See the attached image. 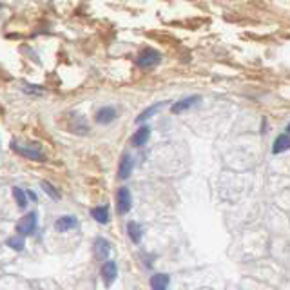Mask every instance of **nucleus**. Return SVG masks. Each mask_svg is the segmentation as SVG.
Here are the masks:
<instances>
[{"instance_id": "nucleus-1", "label": "nucleus", "mask_w": 290, "mask_h": 290, "mask_svg": "<svg viewBox=\"0 0 290 290\" xmlns=\"http://www.w3.org/2000/svg\"><path fill=\"white\" fill-rule=\"evenodd\" d=\"M11 149L16 152V154L24 156V158H28V160H33V162H44L46 160L44 152L40 151V149L33 147V145H22V143H18V142H11Z\"/></svg>"}, {"instance_id": "nucleus-2", "label": "nucleus", "mask_w": 290, "mask_h": 290, "mask_svg": "<svg viewBox=\"0 0 290 290\" xmlns=\"http://www.w3.org/2000/svg\"><path fill=\"white\" fill-rule=\"evenodd\" d=\"M132 207V196L127 187H120L116 192V212L118 214H127Z\"/></svg>"}, {"instance_id": "nucleus-3", "label": "nucleus", "mask_w": 290, "mask_h": 290, "mask_svg": "<svg viewBox=\"0 0 290 290\" xmlns=\"http://www.w3.org/2000/svg\"><path fill=\"white\" fill-rule=\"evenodd\" d=\"M36 212H29V214H26L24 218H20V221L16 223V232H18V236H29L33 234V232L36 231Z\"/></svg>"}, {"instance_id": "nucleus-4", "label": "nucleus", "mask_w": 290, "mask_h": 290, "mask_svg": "<svg viewBox=\"0 0 290 290\" xmlns=\"http://www.w3.org/2000/svg\"><path fill=\"white\" fill-rule=\"evenodd\" d=\"M160 60H162V55H160L158 51H154V49H145V51L138 56V60H136V65L142 69H149V68L158 65Z\"/></svg>"}, {"instance_id": "nucleus-5", "label": "nucleus", "mask_w": 290, "mask_h": 290, "mask_svg": "<svg viewBox=\"0 0 290 290\" xmlns=\"http://www.w3.org/2000/svg\"><path fill=\"white\" fill-rule=\"evenodd\" d=\"M68 118H69V123H68V127L65 129H69L71 132H76V135H87L89 132L87 122H85L80 115H76V113H69Z\"/></svg>"}, {"instance_id": "nucleus-6", "label": "nucleus", "mask_w": 290, "mask_h": 290, "mask_svg": "<svg viewBox=\"0 0 290 290\" xmlns=\"http://www.w3.org/2000/svg\"><path fill=\"white\" fill-rule=\"evenodd\" d=\"M199 103V96H189V98H182L178 102H174L171 105V113L172 115H180V113H185L189 109H192L194 105Z\"/></svg>"}, {"instance_id": "nucleus-7", "label": "nucleus", "mask_w": 290, "mask_h": 290, "mask_svg": "<svg viewBox=\"0 0 290 290\" xmlns=\"http://www.w3.org/2000/svg\"><path fill=\"white\" fill-rule=\"evenodd\" d=\"M100 274L103 278V283L109 286L115 283L116 276H118V266H116L115 261H103L102 269H100Z\"/></svg>"}, {"instance_id": "nucleus-8", "label": "nucleus", "mask_w": 290, "mask_h": 290, "mask_svg": "<svg viewBox=\"0 0 290 290\" xmlns=\"http://www.w3.org/2000/svg\"><path fill=\"white\" fill-rule=\"evenodd\" d=\"M132 167H135V160H132V156L123 154L122 160H120V165H118V178L127 180L132 172Z\"/></svg>"}, {"instance_id": "nucleus-9", "label": "nucleus", "mask_w": 290, "mask_h": 290, "mask_svg": "<svg viewBox=\"0 0 290 290\" xmlns=\"http://www.w3.org/2000/svg\"><path fill=\"white\" fill-rule=\"evenodd\" d=\"M78 227V219L75 216H62L55 221V229L58 232H68V231H73Z\"/></svg>"}, {"instance_id": "nucleus-10", "label": "nucleus", "mask_w": 290, "mask_h": 290, "mask_svg": "<svg viewBox=\"0 0 290 290\" xmlns=\"http://www.w3.org/2000/svg\"><path fill=\"white\" fill-rule=\"evenodd\" d=\"M109 252H111V243H109L105 238H96L95 239V256H96V259L103 261V259L109 256Z\"/></svg>"}, {"instance_id": "nucleus-11", "label": "nucleus", "mask_w": 290, "mask_h": 290, "mask_svg": "<svg viewBox=\"0 0 290 290\" xmlns=\"http://www.w3.org/2000/svg\"><path fill=\"white\" fill-rule=\"evenodd\" d=\"M149 136H151V129L147 127V125H142V127H138V131L132 135L131 142L135 147H142V145H145V143L149 142Z\"/></svg>"}, {"instance_id": "nucleus-12", "label": "nucleus", "mask_w": 290, "mask_h": 290, "mask_svg": "<svg viewBox=\"0 0 290 290\" xmlns=\"http://www.w3.org/2000/svg\"><path fill=\"white\" fill-rule=\"evenodd\" d=\"M288 149H290V136L279 135L274 140V145H272V154H281V152L288 151Z\"/></svg>"}, {"instance_id": "nucleus-13", "label": "nucleus", "mask_w": 290, "mask_h": 290, "mask_svg": "<svg viewBox=\"0 0 290 290\" xmlns=\"http://www.w3.org/2000/svg\"><path fill=\"white\" fill-rule=\"evenodd\" d=\"M169 283H171V278H169L167 274L158 272V274H154L151 278V288L152 290H167Z\"/></svg>"}, {"instance_id": "nucleus-14", "label": "nucleus", "mask_w": 290, "mask_h": 290, "mask_svg": "<svg viewBox=\"0 0 290 290\" xmlns=\"http://www.w3.org/2000/svg\"><path fill=\"white\" fill-rule=\"evenodd\" d=\"M116 118V109L115 107H102L96 113V122L102 123V125H107L113 120Z\"/></svg>"}, {"instance_id": "nucleus-15", "label": "nucleus", "mask_w": 290, "mask_h": 290, "mask_svg": "<svg viewBox=\"0 0 290 290\" xmlns=\"http://www.w3.org/2000/svg\"><path fill=\"white\" fill-rule=\"evenodd\" d=\"M163 105H167V102H158V103H152L151 107H147V109H145V111L142 113V115H138V116H136V120H135V122H136V123H142V122H145V120H149V118H151V116H154L156 113H158L160 109L163 107Z\"/></svg>"}, {"instance_id": "nucleus-16", "label": "nucleus", "mask_w": 290, "mask_h": 290, "mask_svg": "<svg viewBox=\"0 0 290 290\" xmlns=\"http://www.w3.org/2000/svg\"><path fill=\"white\" fill-rule=\"evenodd\" d=\"M91 216L96 219L98 223H102V225H105V223L109 221V207L107 205H100V207H95L91 211Z\"/></svg>"}, {"instance_id": "nucleus-17", "label": "nucleus", "mask_w": 290, "mask_h": 290, "mask_svg": "<svg viewBox=\"0 0 290 290\" xmlns=\"http://www.w3.org/2000/svg\"><path fill=\"white\" fill-rule=\"evenodd\" d=\"M127 234H129V238L132 239V243H140V239H142V227H140L136 221H129Z\"/></svg>"}, {"instance_id": "nucleus-18", "label": "nucleus", "mask_w": 290, "mask_h": 290, "mask_svg": "<svg viewBox=\"0 0 290 290\" xmlns=\"http://www.w3.org/2000/svg\"><path fill=\"white\" fill-rule=\"evenodd\" d=\"M13 196H15V202L20 209H24V207L28 205V194H26V191H22L20 187H13Z\"/></svg>"}, {"instance_id": "nucleus-19", "label": "nucleus", "mask_w": 290, "mask_h": 290, "mask_svg": "<svg viewBox=\"0 0 290 290\" xmlns=\"http://www.w3.org/2000/svg\"><path fill=\"white\" fill-rule=\"evenodd\" d=\"M6 243H8V247L15 249V251H22L24 249V238L22 236H11Z\"/></svg>"}, {"instance_id": "nucleus-20", "label": "nucleus", "mask_w": 290, "mask_h": 290, "mask_svg": "<svg viewBox=\"0 0 290 290\" xmlns=\"http://www.w3.org/2000/svg\"><path fill=\"white\" fill-rule=\"evenodd\" d=\"M42 189H44V191H46V194H48L49 198H53V199H60V192L56 191L55 187H53L51 183H49V182H46V180H44V182H42Z\"/></svg>"}, {"instance_id": "nucleus-21", "label": "nucleus", "mask_w": 290, "mask_h": 290, "mask_svg": "<svg viewBox=\"0 0 290 290\" xmlns=\"http://www.w3.org/2000/svg\"><path fill=\"white\" fill-rule=\"evenodd\" d=\"M22 91L28 93V95H33V96L44 95V89H40V87H31V85H24V87H22Z\"/></svg>"}, {"instance_id": "nucleus-22", "label": "nucleus", "mask_w": 290, "mask_h": 290, "mask_svg": "<svg viewBox=\"0 0 290 290\" xmlns=\"http://www.w3.org/2000/svg\"><path fill=\"white\" fill-rule=\"evenodd\" d=\"M26 194H28L29 198H31V202H36V194H35V192H31V191H26Z\"/></svg>"}, {"instance_id": "nucleus-23", "label": "nucleus", "mask_w": 290, "mask_h": 290, "mask_svg": "<svg viewBox=\"0 0 290 290\" xmlns=\"http://www.w3.org/2000/svg\"><path fill=\"white\" fill-rule=\"evenodd\" d=\"M286 132H288V135H290V123H288V125H286Z\"/></svg>"}]
</instances>
